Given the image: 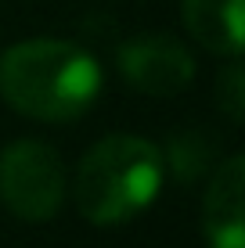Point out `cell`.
Instances as JSON below:
<instances>
[{
  "label": "cell",
  "mask_w": 245,
  "mask_h": 248,
  "mask_svg": "<svg viewBox=\"0 0 245 248\" xmlns=\"http://www.w3.org/2000/svg\"><path fill=\"white\" fill-rule=\"evenodd\" d=\"M202 230L209 248H245V162L231 155L216 166L202 202Z\"/></svg>",
  "instance_id": "5b68a950"
},
{
  "label": "cell",
  "mask_w": 245,
  "mask_h": 248,
  "mask_svg": "<svg viewBox=\"0 0 245 248\" xmlns=\"http://www.w3.org/2000/svg\"><path fill=\"white\" fill-rule=\"evenodd\" d=\"M227 62L231 65L216 76V105H220V112L231 119V123H242V112H245V76H242L238 58H227Z\"/></svg>",
  "instance_id": "52a82bcc"
},
{
  "label": "cell",
  "mask_w": 245,
  "mask_h": 248,
  "mask_svg": "<svg viewBox=\"0 0 245 248\" xmlns=\"http://www.w3.org/2000/svg\"><path fill=\"white\" fill-rule=\"evenodd\" d=\"M105 72L69 40H25L0 54V97L44 123H69L98 101Z\"/></svg>",
  "instance_id": "6da1fadb"
},
{
  "label": "cell",
  "mask_w": 245,
  "mask_h": 248,
  "mask_svg": "<svg viewBox=\"0 0 245 248\" xmlns=\"http://www.w3.org/2000/svg\"><path fill=\"white\" fill-rule=\"evenodd\" d=\"M0 202L18 219L44 223L65 202V166L44 140H15L0 151Z\"/></svg>",
  "instance_id": "3957f363"
},
{
  "label": "cell",
  "mask_w": 245,
  "mask_h": 248,
  "mask_svg": "<svg viewBox=\"0 0 245 248\" xmlns=\"http://www.w3.org/2000/svg\"><path fill=\"white\" fill-rule=\"evenodd\" d=\"M242 4L245 0H180V18L206 50L238 58L245 44Z\"/></svg>",
  "instance_id": "8992f818"
},
{
  "label": "cell",
  "mask_w": 245,
  "mask_h": 248,
  "mask_svg": "<svg viewBox=\"0 0 245 248\" xmlns=\"http://www.w3.org/2000/svg\"><path fill=\"white\" fill-rule=\"evenodd\" d=\"M163 176V151L151 140L112 133L83 155L72 180V202L90 223H123L155 202Z\"/></svg>",
  "instance_id": "7a4b0ae2"
},
{
  "label": "cell",
  "mask_w": 245,
  "mask_h": 248,
  "mask_svg": "<svg viewBox=\"0 0 245 248\" xmlns=\"http://www.w3.org/2000/svg\"><path fill=\"white\" fill-rule=\"evenodd\" d=\"M119 68L141 93L151 97H173L195 79V58L188 54V47L163 32L133 36L130 44H123Z\"/></svg>",
  "instance_id": "277c9868"
}]
</instances>
